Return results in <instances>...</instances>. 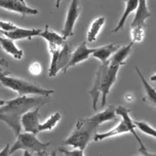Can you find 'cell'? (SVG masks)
Here are the masks:
<instances>
[{"label": "cell", "mask_w": 156, "mask_h": 156, "mask_svg": "<svg viewBox=\"0 0 156 156\" xmlns=\"http://www.w3.org/2000/svg\"><path fill=\"white\" fill-rule=\"evenodd\" d=\"M40 108L36 107L34 109L27 111L22 116L21 124L25 132L32 133L37 135L39 133V126H40Z\"/></svg>", "instance_id": "obj_9"}, {"label": "cell", "mask_w": 156, "mask_h": 156, "mask_svg": "<svg viewBox=\"0 0 156 156\" xmlns=\"http://www.w3.org/2000/svg\"><path fill=\"white\" fill-rule=\"evenodd\" d=\"M0 8L19 13L23 16L38 15V10L28 6L25 0H0Z\"/></svg>", "instance_id": "obj_8"}, {"label": "cell", "mask_w": 156, "mask_h": 156, "mask_svg": "<svg viewBox=\"0 0 156 156\" xmlns=\"http://www.w3.org/2000/svg\"><path fill=\"white\" fill-rule=\"evenodd\" d=\"M8 66V62L5 58H0V67H7Z\"/></svg>", "instance_id": "obj_30"}, {"label": "cell", "mask_w": 156, "mask_h": 156, "mask_svg": "<svg viewBox=\"0 0 156 156\" xmlns=\"http://www.w3.org/2000/svg\"><path fill=\"white\" fill-rule=\"evenodd\" d=\"M7 74L8 73L6 72H0V83L5 87L15 90L16 93L19 94V96L32 94V96L49 97L51 94H54V90H46L23 78L12 77Z\"/></svg>", "instance_id": "obj_5"}, {"label": "cell", "mask_w": 156, "mask_h": 156, "mask_svg": "<svg viewBox=\"0 0 156 156\" xmlns=\"http://www.w3.org/2000/svg\"><path fill=\"white\" fill-rule=\"evenodd\" d=\"M58 152H61L64 156H84V150L74 148L73 150H68L65 147L58 148Z\"/></svg>", "instance_id": "obj_25"}, {"label": "cell", "mask_w": 156, "mask_h": 156, "mask_svg": "<svg viewBox=\"0 0 156 156\" xmlns=\"http://www.w3.org/2000/svg\"><path fill=\"white\" fill-rule=\"evenodd\" d=\"M130 38L132 42H142L145 38L144 26H133L130 28Z\"/></svg>", "instance_id": "obj_24"}, {"label": "cell", "mask_w": 156, "mask_h": 156, "mask_svg": "<svg viewBox=\"0 0 156 156\" xmlns=\"http://www.w3.org/2000/svg\"><path fill=\"white\" fill-rule=\"evenodd\" d=\"M80 13H81V6H80L79 0H71V3L69 5L68 12H67L65 25L61 31V34L65 38L73 36L74 26L78 18H79Z\"/></svg>", "instance_id": "obj_7"}, {"label": "cell", "mask_w": 156, "mask_h": 156, "mask_svg": "<svg viewBox=\"0 0 156 156\" xmlns=\"http://www.w3.org/2000/svg\"><path fill=\"white\" fill-rule=\"evenodd\" d=\"M16 28V25L13 23H10V22H4L0 20V30L1 31H12Z\"/></svg>", "instance_id": "obj_26"}, {"label": "cell", "mask_w": 156, "mask_h": 156, "mask_svg": "<svg viewBox=\"0 0 156 156\" xmlns=\"http://www.w3.org/2000/svg\"><path fill=\"white\" fill-rule=\"evenodd\" d=\"M119 47L120 46L115 43H110L101 47H97V48H94V52L91 54V57L99 60L102 64H107L110 58L112 57V55Z\"/></svg>", "instance_id": "obj_14"}, {"label": "cell", "mask_w": 156, "mask_h": 156, "mask_svg": "<svg viewBox=\"0 0 156 156\" xmlns=\"http://www.w3.org/2000/svg\"><path fill=\"white\" fill-rule=\"evenodd\" d=\"M2 37H3V36H2V35H0V41H1V39H2Z\"/></svg>", "instance_id": "obj_37"}, {"label": "cell", "mask_w": 156, "mask_h": 156, "mask_svg": "<svg viewBox=\"0 0 156 156\" xmlns=\"http://www.w3.org/2000/svg\"><path fill=\"white\" fill-rule=\"evenodd\" d=\"M0 45H1V47L4 49V51L6 52V54L12 55L16 60H21V58H23V55H24L23 51L20 49L19 47L16 45L13 40H12V39H8L3 36L1 41H0Z\"/></svg>", "instance_id": "obj_20"}, {"label": "cell", "mask_w": 156, "mask_h": 156, "mask_svg": "<svg viewBox=\"0 0 156 156\" xmlns=\"http://www.w3.org/2000/svg\"><path fill=\"white\" fill-rule=\"evenodd\" d=\"M136 129H138L140 132H142L145 135H148L152 138L156 139V129H154L153 126H151L148 122L145 121H133Z\"/></svg>", "instance_id": "obj_23"}, {"label": "cell", "mask_w": 156, "mask_h": 156, "mask_svg": "<svg viewBox=\"0 0 156 156\" xmlns=\"http://www.w3.org/2000/svg\"><path fill=\"white\" fill-rule=\"evenodd\" d=\"M150 81H152V82H155V83H156V73H154L151 77H150Z\"/></svg>", "instance_id": "obj_32"}, {"label": "cell", "mask_w": 156, "mask_h": 156, "mask_svg": "<svg viewBox=\"0 0 156 156\" xmlns=\"http://www.w3.org/2000/svg\"><path fill=\"white\" fill-rule=\"evenodd\" d=\"M40 37H42L43 39H45L48 43V48L49 52H54L61 51L62 47L64 46V44L66 43V38L64 37L62 34H58L57 32L52 31L51 29H49L48 26H45L44 30L41 31V33L39 34Z\"/></svg>", "instance_id": "obj_10"}, {"label": "cell", "mask_w": 156, "mask_h": 156, "mask_svg": "<svg viewBox=\"0 0 156 156\" xmlns=\"http://www.w3.org/2000/svg\"><path fill=\"white\" fill-rule=\"evenodd\" d=\"M125 2V9H124V12L122 13L121 18L119 19V22L117 24V26L114 28L112 30V33H115V32H118L119 30L122 29V27L124 26L125 22H126L127 18L130 15L132 12H136V7H138V0H123Z\"/></svg>", "instance_id": "obj_19"}, {"label": "cell", "mask_w": 156, "mask_h": 156, "mask_svg": "<svg viewBox=\"0 0 156 156\" xmlns=\"http://www.w3.org/2000/svg\"><path fill=\"white\" fill-rule=\"evenodd\" d=\"M51 145V142H41L39 141L35 133H20L16 136V141L10 147V154L19 150L29 151L31 153H38L41 151H46Z\"/></svg>", "instance_id": "obj_6"}, {"label": "cell", "mask_w": 156, "mask_h": 156, "mask_svg": "<svg viewBox=\"0 0 156 156\" xmlns=\"http://www.w3.org/2000/svg\"><path fill=\"white\" fill-rule=\"evenodd\" d=\"M5 103H6V100H2V99H0V107L1 106H3Z\"/></svg>", "instance_id": "obj_35"}, {"label": "cell", "mask_w": 156, "mask_h": 156, "mask_svg": "<svg viewBox=\"0 0 156 156\" xmlns=\"http://www.w3.org/2000/svg\"><path fill=\"white\" fill-rule=\"evenodd\" d=\"M139 152H140V155L139 156H156V153H151V152L147 151L145 146L139 148Z\"/></svg>", "instance_id": "obj_28"}, {"label": "cell", "mask_w": 156, "mask_h": 156, "mask_svg": "<svg viewBox=\"0 0 156 156\" xmlns=\"http://www.w3.org/2000/svg\"><path fill=\"white\" fill-rule=\"evenodd\" d=\"M119 66L111 65L108 62L107 64H102L101 67L98 69L96 75H94V85L88 94L91 97V105L93 109L96 111L99 104V97L102 96L101 107L104 108L107 103V97L110 94L112 86L115 84L118 75Z\"/></svg>", "instance_id": "obj_2"}, {"label": "cell", "mask_w": 156, "mask_h": 156, "mask_svg": "<svg viewBox=\"0 0 156 156\" xmlns=\"http://www.w3.org/2000/svg\"><path fill=\"white\" fill-rule=\"evenodd\" d=\"M61 2H62V0H55V7H57V8L60 7Z\"/></svg>", "instance_id": "obj_34"}, {"label": "cell", "mask_w": 156, "mask_h": 156, "mask_svg": "<svg viewBox=\"0 0 156 156\" xmlns=\"http://www.w3.org/2000/svg\"><path fill=\"white\" fill-rule=\"evenodd\" d=\"M61 119H62V114L60 112L54 113L51 116H49L45 121L42 122V123H40V126H39V133L54 129L55 127V125L60 122Z\"/></svg>", "instance_id": "obj_22"}, {"label": "cell", "mask_w": 156, "mask_h": 156, "mask_svg": "<svg viewBox=\"0 0 156 156\" xmlns=\"http://www.w3.org/2000/svg\"><path fill=\"white\" fill-rule=\"evenodd\" d=\"M136 71L139 74V77L141 78L142 83H143V90H144V94H143V101L148 104L151 107L156 109V90L150 83L145 79L142 72L140 71L139 67H136Z\"/></svg>", "instance_id": "obj_13"}, {"label": "cell", "mask_w": 156, "mask_h": 156, "mask_svg": "<svg viewBox=\"0 0 156 156\" xmlns=\"http://www.w3.org/2000/svg\"><path fill=\"white\" fill-rule=\"evenodd\" d=\"M133 42H130L129 44L122 47H119L117 51L112 55V57L110 58V60L108 61L109 64L114 66H123L126 64V58L129 57L130 52H132V47Z\"/></svg>", "instance_id": "obj_16"}, {"label": "cell", "mask_w": 156, "mask_h": 156, "mask_svg": "<svg viewBox=\"0 0 156 156\" xmlns=\"http://www.w3.org/2000/svg\"><path fill=\"white\" fill-rule=\"evenodd\" d=\"M0 156H10V146L5 145V147L0 151Z\"/></svg>", "instance_id": "obj_29"}, {"label": "cell", "mask_w": 156, "mask_h": 156, "mask_svg": "<svg viewBox=\"0 0 156 156\" xmlns=\"http://www.w3.org/2000/svg\"><path fill=\"white\" fill-rule=\"evenodd\" d=\"M49 156H58L57 155V151H52L51 154H49Z\"/></svg>", "instance_id": "obj_36"}, {"label": "cell", "mask_w": 156, "mask_h": 156, "mask_svg": "<svg viewBox=\"0 0 156 156\" xmlns=\"http://www.w3.org/2000/svg\"><path fill=\"white\" fill-rule=\"evenodd\" d=\"M29 71L31 72L33 75H38L42 71V67H41V65L39 63H33L29 67Z\"/></svg>", "instance_id": "obj_27"}, {"label": "cell", "mask_w": 156, "mask_h": 156, "mask_svg": "<svg viewBox=\"0 0 156 156\" xmlns=\"http://www.w3.org/2000/svg\"><path fill=\"white\" fill-rule=\"evenodd\" d=\"M130 110L129 108L124 107V106H118L116 107V114L117 116L121 117V120L119 121V123L116 125L114 129H110L109 132L106 133H97L96 136H94V141H103L106 139L113 138V136H117L120 135H124V133H132L135 136L136 140L138 141V143L140 144L141 147H144L143 142L141 141L140 136H138V133L136 132V126L133 124V120L129 115Z\"/></svg>", "instance_id": "obj_4"}, {"label": "cell", "mask_w": 156, "mask_h": 156, "mask_svg": "<svg viewBox=\"0 0 156 156\" xmlns=\"http://www.w3.org/2000/svg\"><path fill=\"white\" fill-rule=\"evenodd\" d=\"M106 23L105 16H99V18L94 19L93 23L90 24V27L87 31V41L88 42H94L97 40L98 36H99L100 32H101L103 26Z\"/></svg>", "instance_id": "obj_21"}, {"label": "cell", "mask_w": 156, "mask_h": 156, "mask_svg": "<svg viewBox=\"0 0 156 156\" xmlns=\"http://www.w3.org/2000/svg\"><path fill=\"white\" fill-rule=\"evenodd\" d=\"M37 156H49V155L47 154L46 151H41V152L37 153Z\"/></svg>", "instance_id": "obj_31"}, {"label": "cell", "mask_w": 156, "mask_h": 156, "mask_svg": "<svg viewBox=\"0 0 156 156\" xmlns=\"http://www.w3.org/2000/svg\"><path fill=\"white\" fill-rule=\"evenodd\" d=\"M100 125L90 118L78 119L71 135L63 141V145L84 150L98 133Z\"/></svg>", "instance_id": "obj_3"}, {"label": "cell", "mask_w": 156, "mask_h": 156, "mask_svg": "<svg viewBox=\"0 0 156 156\" xmlns=\"http://www.w3.org/2000/svg\"><path fill=\"white\" fill-rule=\"evenodd\" d=\"M71 54H72L71 46L69 45V44L65 43V44H64V46L62 47V49H61L60 54H58V55L55 70H54V73H52V77L57 76V74L61 70L64 72V70H65V68L67 66V64H68L69 60H70Z\"/></svg>", "instance_id": "obj_17"}, {"label": "cell", "mask_w": 156, "mask_h": 156, "mask_svg": "<svg viewBox=\"0 0 156 156\" xmlns=\"http://www.w3.org/2000/svg\"><path fill=\"white\" fill-rule=\"evenodd\" d=\"M51 101L52 100L51 98L45 96H19L16 99L8 100L3 106L0 107V120L5 122L12 129L16 136L22 129V116L27 111L34 109L36 107H41Z\"/></svg>", "instance_id": "obj_1"}, {"label": "cell", "mask_w": 156, "mask_h": 156, "mask_svg": "<svg viewBox=\"0 0 156 156\" xmlns=\"http://www.w3.org/2000/svg\"><path fill=\"white\" fill-rule=\"evenodd\" d=\"M151 16L148 5H147V0H138V7L136 9V15L132 22L133 26H144L145 22L149 19Z\"/></svg>", "instance_id": "obj_15"}, {"label": "cell", "mask_w": 156, "mask_h": 156, "mask_svg": "<svg viewBox=\"0 0 156 156\" xmlns=\"http://www.w3.org/2000/svg\"><path fill=\"white\" fill-rule=\"evenodd\" d=\"M42 30L40 29H24V28H19L16 27L12 31H1L0 30V35L4 36L8 39L12 40H21V39H28L31 40L35 36H39Z\"/></svg>", "instance_id": "obj_12"}, {"label": "cell", "mask_w": 156, "mask_h": 156, "mask_svg": "<svg viewBox=\"0 0 156 156\" xmlns=\"http://www.w3.org/2000/svg\"><path fill=\"white\" fill-rule=\"evenodd\" d=\"M22 156H32V153L29 152V151H26V150H25V151L23 152V155H22Z\"/></svg>", "instance_id": "obj_33"}, {"label": "cell", "mask_w": 156, "mask_h": 156, "mask_svg": "<svg viewBox=\"0 0 156 156\" xmlns=\"http://www.w3.org/2000/svg\"><path fill=\"white\" fill-rule=\"evenodd\" d=\"M93 52H94V48H88L87 45H86V42H82L79 46H77L76 48H75L74 51H72L70 60H69L68 64H67L64 72H66L68 69H70L71 67L76 66L77 64L82 63V62H84V61L88 60Z\"/></svg>", "instance_id": "obj_11"}, {"label": "cell", "mask_w": 156, "mask_h": 156, "mask_svg": "<svg viewBox=\"0 0 156 156\" xmlns=\"http://www.w3.org/2000/svg\"><path fill=\"white\" fill-rule=\"evenodd\" d=\"M91 120H94L96 123L101 125L107 121H113L117 119V114H116V107L115 106H109L108 108H106L101 112L94 114L90 117Z\"/></svg>", "instance_id": "obj_18"}]
</instances>
